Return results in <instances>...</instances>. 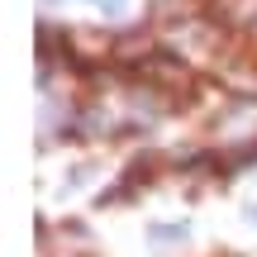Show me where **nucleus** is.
<instances>
[{
  "label": "nucleus",
  "mask_w": 257,
  "mask_h": 257,
  "mask_svg": "<svg viewBox=\"0 0 257 257\" xmlns=\"http://www.w3.org/2000/svg\"><path fill=\"white\" fill-rule=\"evenodd\" d=\"M172 238H186V224H157L153 229V243H172Z\"/></svg>",
  "instance_id": "f257e3e1"
},
{
  "label": "nucleus",
  "mask_w": 257,
  "mask_h": 257,
  "mask_svg": "<svg viewBox=\"0 0 257 257\" xmlns=\"http://www.w3.org/2000/svg\"><path fill=\"white\" fill-rule=\"evenodd\" d=\"M67 43H72V48H81V53H100V48H105V38H95V34H72Z\"/></svg>",
  "instance_id": "f03ea898"
},
{
  "label": "nucleus",
  "mask_w": 257,
  "mask_h": 257,
  "mask_svg": "<svg viewBox=\"0 0 257 257\" xmlns=\"http://www.w3.org/2000/svg\"><path fill=\"white\" fill-rule=\"evenodd\" d=\"M91 5H95V10H105V15H124L128 0H91Z\"/></svg>",
  "instance_id": "7ed1b4c3"
},
{
  "label": "nucleus",
  "mask_w": 257,
  "mask_h": 257,
  "mask_svg": "<svg viewBox=\"0 0 257 257\" xmlns=\"http://www.w3.org/2000/svg\"><path fill=\"white\" fill-rule=\"evenodd\" d=\"M243 219H248V224H257V205H248V210H243Z\"/></svg>",
  "instance_id": "20e7f679"
}]
</instances>
